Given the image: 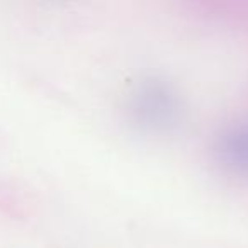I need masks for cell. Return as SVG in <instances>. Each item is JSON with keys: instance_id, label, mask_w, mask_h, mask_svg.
Returning <instances> with one entry per match:
<instances>
[{"instance_id": "1", "label": "cell", "mask_w": 248, "mask_h": 248, "mask_svg": "<svg viewBox=\"0 0 248 248\" xmlns=\"http://www.w3.org/2000/svg\"><path fill=\"white\" fill-rule=\"evenodd\" d=\"M128 119L145 133H170L182 117L180 95L167 80L143 78L131 87L126 99Z\"/></svg>"}, {"instance_id": "2", "label": "cell", "mask_w": 248, "mask_h": 248, "mask_svg": "<svg viewBox=\"0 0 248 248\" xmlns=\"http://www.w3.org/2000/svg\"><path fill=\"white\" fill-rule=\"evenodd\" d=\"M211 156L223 173L248 180V121L221 128L211 143Z\"/></svg>"}]
</instances>
